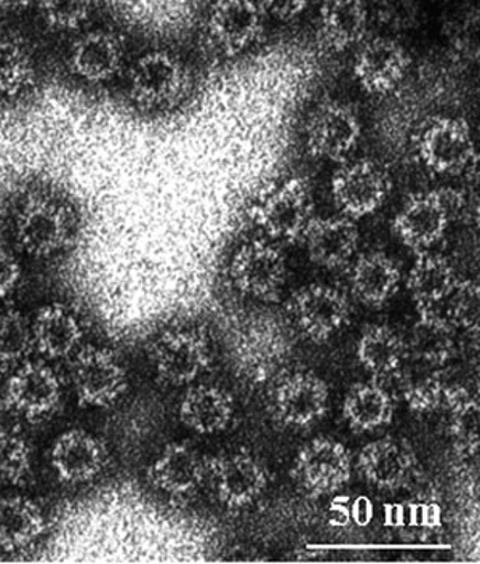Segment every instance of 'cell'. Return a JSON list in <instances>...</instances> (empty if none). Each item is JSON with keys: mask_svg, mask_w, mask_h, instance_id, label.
Here are the masks:
<instances>
[{"mask_svg": "<svg viewBox=\"0 0 480 564\" xmlns=\"http://www.w3.org/2000/svg\"><path fill=\"white\" fill-rule=\"evenodd\" d=\"M397 376L399 393L416 414H429L444 403L446 397V382L439 369L422 365L408 358Z\"/></svg>", "mask_w": 480, "mask_h": 564, "instance_id": "33", "label": "cell"}, {"mask_svg": "<svg viewBox=\"0 0 480 564\" xmlns=\"http://www.w3.org/2000/svg\"><path fill=\"white\" fill-rule=\"evenodd\" d=\"M458 278L454 264L446 257L437 253L422 252L413 263L407 278V288L413 302L418 310H437L446 303L454 289L457 288Z\"/></svg>", "mask_w": 480, "mask_h": 564, "instance_id": "28", "label": "cell"}, {"mask_svg": "<svg viewBox=\"0 0 480 564\" xmlns=\"http://www.w3.org/2000/svg\"><path fill=\"white\" fill-rule=\"evenodd\" d=\"M178 417L194 433L215 435L228 429L234 417V401L223 388L193 387L178 405Z\"/></svg>", "mask_w": 480, "mask_h": 564, "instance_id": "26", "label": "cell"}, {"mask_svg": "<svg viewBox=\"0 0 480 564\" xmlns=\"http://www.w3.org/2000/svg\"><path fill=\"white\" fill-rule=\"evenodd\" d=\"M328 394L326 380L314 372L285 373L273 388L271 412L285 429H310L327 414Z\"/></svg>", "mask_w": 480, "mask_h": 564, "instance_id": "9", "label": "cell"}, {"mask_svg": "<svg viewBox=\"0 0 480 564\" xmlns=\"http://www.w3.org/2000/svg\"><path fill=\"white\" fill-rule=\"evenodd\" d=\"M73 386L80 405L108 408L126 393L127 372L108 348L88 347L74 361Z\"/></svg>", "mask_w": 480, "mask_h": 564, "instance_id": "15", "label": "cell"}, {"mask_svg": "<svg viewBox=\"0 0 480 564\" xmlns=\"http://www.w3.org/2000/svg\"><path fill=\"white\" fill-rule=\"evenodd\" d=\"M207 478L228 509L252 506L268 486V470L249 451H236L208 460Z\"/></svg>", "mask_w": 480, "mask_h": 564, "instance_id": "13", "label": "cell"}, {"mask_svg": "<svg viewBox=\"0 0 480 564\" xmlns=\"http://www.w3.org/2000/svg\"><path fill=\"white\" fill-rule=\"evenodd\" d=\"M303 238L310 262L326 270H338L358 252L360 236L354 221L343 215L313 218Z\"/></svg>", "mask_w": 480, "mask_h": 564, "instance_id": "22", "label": "cell"}, {"mask_svg": "<svg viewBox=\"0 0 480 564\" xmlns=\"http://www.w3.org/2000/svg\"><path fill=\"white\" fill-rule=\"evenodd\" d=\"M31 471V449L26 441L0 429V486H15Z\"/></svg>", "mask_w": 480, "mask_h": 564, "instance_id": "37", "label": "cell"}, {"mask_svg": "<svg viewBox=\"0 0 480 564\" xmlns=\"http://www.w3.org/2000/svg\"><path fill=\"white\" fill-rule=\"evenodd\" d=\"M261 30L263 9L255 0H218L207 20L208 37L226 56L247 51Z\"/></svg>", "mask_w": 480, "mask_h": 564, "instance_id": "18", "label": "cell"}, {"mask_svg": "<svg viewBox=\"0 0 480 564\" xmlns=\"http://www.w3.org/2000/svg\"><path fill=\"white\" fill-rule=\"evenodd\" d=\"M423 164L434 174H461L474 158V140L468 123L457 118H437L416 141Z\"/></svg>", "mask_w": 480, "mask_h": 564, "instance_id": "14", "label": "cell"}, {"mask_svg": "<svg viewBox=\"0 0 480 564\" xmlns=\"http://www.w3.org/2000/svg\"><path fill=\"white\" fill-rule=\"evenodd\" d=\"M356 355L362 368L372 373L373 379L395 376L408 358L404 338L383 324H375L363 330Z\"/></svg>", "mask_w": 480, "mask_h": 564, "instance_id": "32", "label": "cell"}, {"mask_svg": "<svg viewBox=\"0 0 480 564\" xmlns=\"http://www.w3.org/2000/svg\"><path fill=\"white\" fill-rule=\"evenodd\" d=\"M402 273L399 264L380 250L362 253L351 267L349 284L352 294L363 305L380 308L397 294Z\"/></svg>", "mask_w": 480, "mask_h": 564, "instance_id": "23", "label": "cell"}, {"mask_svg": "<svg viewBox=\"0 0 480 564\" xmlns=\"http://www.w3.org/2000/svg\"><path fill=\"white\" fill-rule=\"evenodd\" d=\"M44 511L23 496L0 499V550L17 552L34 544L44 534Z\"/></svg>", "mask_w": 480, "mask_h": 564, "instance_id": "31", "label": "cell"}, {"mask_svg": "<svg viewBox=\"0 0 480 564\" xmlns=\"http://www.w3.org/2000/svg\"><path fill=\"white\" fill-rule=\"evenodd\" d=\"M352 457L340 441L320 436L310 440L293 460L292 478L310 497L330 496L348 485Z\"/></svg>", "mask_w": 480, "mask_h": 564, "instance_id": "4", "label": "cell"}, {"mask_svg": "<svg viewBox=\"0 0 480 564\" xmlns=\"http://www.w3.org/2000/svg\"><path fill=\"white\" fill-rule=\"evenodd\" d=\"M458 210L454 192L416 193L394 217L393 228L402 245L415 252H428L447 235Z\"/></svg>", "mask_w": 480, "mask_h": 564, "instance_id": "3", "label": "cell"}, {"mask_svg": "<svg viewBox=\"0 0 480 564\" xmlns=\"http://www.w3.org/2000/svg\"><path fill=\"white\" fill-rule=\"evenodd\" d=\"M369 26L366 0H323L319 33L335 52H345L363 41Z\"/></svg>", "mask_w": 480, "mask_h": 564, "instance_id": "27", "label": "cell"}, {"mask_svg": "<svg viewBox=\"0 0 480 564\" xmlns=\"http://www.w3.org/2000/svg\"><path fill=\"white\" fill-rule=\"evenodd\" d=\"M314 200L310 188L299 176L285 180L253 210L258 227L271 239L295 242L303 238L313 220Z\"/></svg>", "mask_w": 480, "mask_h": 564, "instance_id": "5", "label": "cell"}, {"mask_svg": "<svg viewBox=\"0 0 480 564\" xmlns=\"http://www.w3.org/2000/svg\"><path fill=\"white\" fill-rule=\"evenodd\" d=\"M70 231L73 218L68 207L48 194H31L17 212V241L39 259L59 252L68 245Z\"/></svg>", "mask_w": 480, "mask_h": 564, "instance_id": "2", "label": "cell"}, {"mask_svg": "<svg viewBox=\"0 0 480 564\" xmlns=\"http://www.w3.org/2000/svg\"><path fill=\"white\" fill-rule=\"evenodd\" d=\"M358 470L369 485L384 492L401 491L416 478L418 457L407 440L384 436L363 446Z\"/></svg>", "mask_w": 480, "mask_h": 564, "instance_id": "16", "label": "cell"}, {"mask_svg": "<svg viewBox=\"0 0 480 564\" xmlns=\"http://www.w3.org/2000/svg\"><path fill=\"white\" fill-rule=\"evenodd\" d=\"M59 400L62 383L58 376L41 362L21 366L7 382V408L31 421L52 414Z\"/></svg>", "mask_w": 480, "mask_h": 564, "instance_id": "20", "label": "cell"}, {"mask_svg": "<svg viewBox=\"0 0 480 564\" xmlns=\"http://www.w3.org/2000/svg\"><path fill=\"white\" fill-rule=\"evenodd\" d=\"M188 84L185 66L167 52L146 53L137 59L129 74L130 97L144 109H165L178 104Z\"/></svg>", "mask_w": 480, "mask_h": 564, "instance_id": "6", "label": "cell"}, {"mask_svg": "<svg viewBox=\"0 0 480 564\" xmlns=\"http://www.w3.org/2000/svg\"><path fill=\"white\" fill-rule=\"evenodd\" d=\"M20 278V263L6 246L0 245V299L15 291Z\"/></svg>", "mask_w": 480, "mask_h": 564, "instance_id": "41", "label": "cell"}, {"mask_svg": "<svg viewBox=\"0 0 480 564\" xmlns=\"http://www.w3.org/2000/svg\"><path fill=\"white\" fill-rule=\"evenodd\" d=\"M33 327L21 313L0 312V365H15L33 347Z\"/></svg>", "mask_w": 480, "mask_h": 564, "instance_id": "36", "label": "cell"}, {"mask_svg": "<svg viewBox=\"0 0 480 564\" xmlns=\"http://www.w3.org/2000/svg\"><path fill=\"white\" fill-rule=\"evenodd\" d=\"M362 126L351 106L326 101L317 106L306 126V147L314 158L345 162L358 148Z\"/></svg>", "mask_w": 480, "mask_h": 564, "instance_id": "11", "label": "cell"}, {"mask_svg": "<svg viewBox=\"0 0 480 564\" xmlns=\"http://www.w3.org/2000/svg\"><path fill=\"white\" fill-rule=\"evenodd\" d=\"M208 462L188 443L164 447L148 470L151 485L172 497H189L207 478Z\"/></svg>", "mask_w": 480, "mask_h": 564, "instance_id": "21", "label": "cell"}, {"mask_svg": "<svg viewBox=\"0 0 480 564\" xmlns=\"http://www.w3.org/2000/svg\"><path fill=\"white\" fill-rule=\"evenodd\" d=\"M418 313L405 340L407 356L413 361L443 369L457 355L455 326L437 310H418Z\"/></svg>", "mask_w": 480, "mask_h": 564, "instance_id": "24", "label": "cell"}, {"mask_svg": "<svg viewBox=\"0 0 480 564\" xmlns=\"http://www.w3.org/2000/svg\"><path fill=\"white\" fill-rule=\"evenodd\" d=\"M292 350L293 335L287 324L274 316H253L232 330L228 358L242 379L263 383L284 373Z\"/></svg>", "mask_w": 480, "mask_h": 564, "instance_id": "1", "label": "cell"}, {"mask_svg": "<svg viewBox=\"0 0 480 564\" xmlns=\"http://www.w3.org/2000/svg\"><path fill=\"white\" fill-rule=\"evenodd\" d=\"M447 319L455 327L471 330L479 326L480 292L479 285L469 280L458 281L457 288L446 300Z\"/></svg>", "mask_w": 480, "mask_h": 564, "instance_id": "38", "label": "cell"}, {"mask_svg": "<svg viewBox=\"0 0 480 564\" xmlns=\"http://www.w3.org/2000/svg\"><path fill=\"white\" fill-rule=\"evenodd\" d=\"M207 338L196 330H168L151 347V361L161 382L188 386L210 366Z\"/></svg>", "mask_w": 480, "mask_h": 564, "instance_id": "12", "label": "cell"}, {"mask_svg": "<svg viewBox=\"0 0 480 564\" xmlns=\"http://www.w3.org/2000/svg\"><path fill=\"white\" fill-rule=\"evenodd\" d=\"M448 433L457 447L474 453L479 444V404L463 387L447 388Z\"/></svg>", "mask_w": 480, "mask_h": 564, "instance_id": "35", "label": "cell"}, {"mask_svg": "<svg viewBox=\"0 0 480 564\" xmlns=\"http://www.w3.org/2000/svg\"><path fill=\"white\" fill-rule=\"evenodd\" d=\"M372 10L378 23L395 33L413 30L422 17L418 0H372Z\"/></svg>", "mask_w": 480, "mask_h": 564, "instance_id": "39", "label": "cell"}, {"mask_svg": "<svg viewBox=\"0 0 480 564\" xmlns=\"http://www.w3.org/2000/svg\"><path fill=\"white\" fill-rule=\"evenodd\" d=\"M411 65V55L397 41L378 35L360 42L352 73L367 94L386 95L401 86Z\"/></svg>", "mask_w": 480, "mask_h": 564, "instance_id": "17", "label": "cell"}, {"mask_svg": "<svg viewBox=\"0 0 480 564\" xmlns=\"http://www.w3.org/2000/svg\"><path fill=\"white\" fill-rule=\"evenodd\" d=\"M309 0H261V9L279 21H292L302 15Z\"/></svg>", "mask_w": 480, "mask_h": 564, "instance_id": "42", "label": "cell"}, {"mask_svg": "<svg viewBox=\"0 0 480 564\" xmlns=\"http://www.w3.org/2000/svg\"><path fill=\"white\" fill-rule=\"evenodd\" d=\"M108 449L103 441L83 429L62 433L53 443L51 465L62 481L83 485L105 470Z\"/></svg>", "mask_w": 480, "mask_h": 564, "instance_id": "19", "label": "cell"}, {"mask_svg": "<svg viewBox=\"0 0 480 564\" xmlns=\"http://www.w3.org/2000/svg\"><path fill=\"white\" fill-rule=\"evenodd\" d=\"M30 0H0V9L3 10H18L21 7L28 6Z\"/></svg>", "mask_w": 480, "mask_h": 564, "instance_id": "43", "label": "cell"}, {"mask_svg": "<svg viewBox=\"0 0 480 564\" xmlns=\"http://www.w3.org/2000/svg\"><path fill=\"white\" fill-rule=\"evenodd\" d=\"M31 327L35 347L53 359L65 358L76 351L84 337L79 319L59 303L42 306Z\"/></svg>", "mask_w": 480, "mask_h": 564, "instance_id": "29", "label": "cell"}, {"mask_svg": "<svg viewBox=\"0 0 480 564\" xmlns=\"http://www.w3.org/2000/svg\"><path fill=\"white\" fill-rule=\"evenodd\" d=\"M390 176L372 159L345 162L331 178L335 204L351 220L380 210L390 196Z\"/></svg>", "mask_w": 480, "mask_h": 564, "instance_id": "8", "label": "cell"}, {"mask_svg": "<svg viewBox=\"0 0 480 564\" xmlns=\"http://www.w3.org/2000/svg\"><path fill=\"white\" fill-rule=\"evenodd\" d=\"M33 55L15 35L0 34V97H15L33 86Z\"/></svg>", "mask_w": 480, "mask_h": 564, "instance_id": "34", "label": "cell"}, {"mask_svg": "<svg viewBox=\"0 0 480 564\" xmlns=\"http://www.w3.org/2000/svg\"><path fill=\"white\" fill-rule=\"evenodd\" d=\"M288 312L299 333L316 344H324L348 324L351 305L337 288L309 284L292 295Z\"/></svg>", "mask_w": 480, "mask_h": 564, "instance_id": "10", "label": "cell"}, {"mask_svg": "<svg viewBox=\"0 0 480 564\" xmlns=\"http://www.w3.org/2000/svg\"><path fill=\"white\" fill-rule=\"evenodd\" d=\"M123 63L122 42L108 31H94L80 37L70 51L73 73L88 84H105L118 76Z\"/></svg>", "mask_w": 480, "mask_h": 564, "instance_id": "25", "label": "cell"}, {"mask_svg": "<svg viewBox=\"0 0 480 564\" xmlns=\"http://www.w3.org/2000/svg\"><path fill=\"white\" fill-rule=\"evenodd\" d=\"M229 278L247 297L274 302L287 281V262L277 246L255 239L236 250Z\"/></svg>", "mask_w": 480, "mask_h": 564, "instance_id": "7", "label": "cell"}, {"mask_svg": "<svg viewBox=\"0 0 480 564\" xmlns=\"http://www.w3.org/2000/svg\"><path fill=\"white\" fill-rule=\"evenodd\" d=\"M343 417L354 432H377L393 421V394L378 379L354 383L345 394Z\"/></svg>", "mask_w": 480, "mask_h": 564, "instance_id": "30", "label": "cell"}, {"mask_svg": "<svg viewBox=\"0 0 480 564\" xmlns=\"http://www.w3.org/2000/svg\"><path fill=\"white\" fill-rule=\"evenodd\" d=\"M90 12L91 0H41L42 17L53 30H77Z\"/></svg>", "mask_w": 480, "mask_h": 564, "instance_id": "40", "label": "cell"}]
</instances>
